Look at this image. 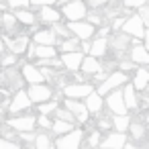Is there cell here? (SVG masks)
<instances>
[{"mask_svg": "<svg viewBox=\"0 0 149 149\" xmlns=\"http://www.w3.org/2000/svg\"><path fill=\"white\" fill-rule=\"evenodd\" d=\"M98 137H100V135H98V133H96V131H94V133H92V137H90V145H92V147H94V145H98V143H100V139H98Z\"/></svg>", "mask_w": 149, "mask_h": 149, "instance_id": "bcb514c9", "label": "cell"}, {"mask_svg": "<svg viewBox=\"0 0 149 149\" xmlns=\"http://www.w3.org/2000/svg\"><path fill=\"white\" fill-rule=\"evenodd\" d=\"M137 90H147V86H149V72L145 70V68H141V70H137V76H135V84H133Z\"/></svg>", "mask_w": 149, "mask_h": 149, "instance_id": "7402d4cb", "label": "cell"}, {"mask_svg": "<svg viewBox=\"0 0 149 149\" xmlns=\"http://www.w3.org/2000/svg\"><path fill=\"white\" fill-rule=\"evenodd\" d=\"M57 53H55V47L53 45H37V57L39 59H53Z\"/></svg>", "mask_w": 149, "mask_h": 149, "instance_id": "d4e9b609", "label": "cell"}, {"mask_svg": "<svg viewBox=\"0 0 149 149\" xmlns=\"http://www.w3.org/2000/svg\"><path fill=\"white\" fill-rule=\"evenodd\" d=\"M106 47H108V39L102 35V37H96L94 41H92V49H90V55H94L96 59L98 57H104V53H106Z\"/></svg>", "mask_w": 149, "mask_h": 149, "instance_id": "e0dca14e", "label": "cell"}, {"mask_svg": "<svg viewBox=\"0 0 149 149\" xmlns=\"http://www.w3.org/2000/svg\"><path fill=\"white\" fill-rule=\"evenodd\" d=\"M61 63H63L70 72H76V70H80V65L84 63V55H82L80 51L63 53V55H61Z\"/></svg>", "mask_w": 149, "mask_h": 149, "instance_id": "8fae6325", "label": "cell"}, {"mask_svg": "<svg viewBox=\"0 0 149 149\" xmlns=\"http://www.w3.org/2000/svg\"><path fill=\"white\" fill-rule=\"evenodd\" d=\"M125 145H127V137H125V133H120V131L110 133V135L104 139V143H102L104 149H123Z\"/></svg>", "mask_w": 149, "mask_h": 149, "instance_id": "4fadbf2b", "label": "cell"}, {"mask_svg": "<svg viewBox=\"0 0 149 149\" xmlns=\"http://www.w3.org/2000/svg\"><path fill=\"white\" fill-rule=\"evenodd\" d=\"M57 0H31V4H35V6H51V4H55Z\"/></svg>", "mask_w": 149, "mask_h": 149, "instance_id": "60d3db41", "label": "cell"}, {"mask_svg": "<svg viewBox=\"0 0 149 149\" xmlns=\"http://www.w3.org/2000/svg\"><path fill=\"white\" fill-rule=\"evenodd\" d=\"M129 131H131L133 139H143V135H145V127H143L141 123H131Z\"/></svg>", "mask_w": 149, "mask_h": 149, "instance_id": "1f68e13d", "label": "cell"}, {"mask_svg": "<svg viewBox=\"0 0 149 149\" xmlns=\"http://www.w3.org/2000/svg\"><path fill=\"white\" fill-rule=\"evenodd\" d=\"M59 49L63 53H70V51H78V37L76 39H68V41H61Z\"/></svg>", "mask_w": 149, "mask_h": 149, "instance_id": "4dcf8cb0", "label": "cell"}, {"mask_svg": "<svg viewBox=\"0 0 149 149\" xmlns=\"http://www.w3.org/2000/svg\"><path fill=\"white\" fill-rule=\"evenodd\" d=\"M59 19H61V13H57L55 8H51V6H43V8H41V21L55 25Z\"/></svg>", "mask_w": 149, "mask_h": 149, "instance_id": "603a6c76", "label": "cell"}, {"mask_svg": "<svg viewBox=\"0 0 149 149\" xmlns=\"http://www.w3.org/2000/svg\"><path fill=\"white\" fill-rule=\"evenodd\" d=\"M82 72H84V74H88V76H96L98 72H102V68H100L98 59H96L94 55H90V57H84V63H82Z\"/></svg>", "mask_w": 149, "mask_h": 149, "instance_id": "d6986e66", "label": "cell"}, {"mask_svg": "<svg viewBox=\"0 0 149 149\" xmlns=\"http://www.w3.org/2000/svg\"><path fill=\"white\" fill-rule=\"evenodd\" d=\"M129 35L123 31V33H118V35H114L112 39H110V45H112V49H116V51H123L125 47H129Z\"/></svg>", "mask_w": 149, "mask_h": 149, "instance_id": "cb8c5ba5", "label": "cell"}, {"mask_svg": "<svg viewBox=\"0 0 149 149\" xmlns=\"http://www.w3.org/2000/svg\"><path fill=\"white\" fill-rule=\"evenodd\" d=\"M31 96H29V92H23V90H19L17 92V96L13 98V102H10V106H8V110L10 112H19V110H25V108H29L31 106Z\"/></svg>", "mask_w": 149, "mask_h": 149, "instance_id": "7c38bea8", "label": "cell"}, {"mask_svg": "<svg viewBox=\"0 0 149 149\" xmlns=\"http://www.w3.org/2000/svg\"><path fill=\"white\" fill-rule=\"evenodd\" d=\"M110 123H108V118H102V123H100V127H108Z\"/></svg>", "mask_w": 149, "mask_h": 149, "instance_id": "816d5d0a", "label": "cell"}, {"mask_svg": "<svg viewBox=\"0 0 149 149\" xmlns=\"http://www.w3.org/2000/svg\"><path fill=\"white\" fill-rule=\"evenodd\" d=\"M35 43L37 45H53L57 43V33L55 31H39L35 35Z\"/></svg>", "mask_w": 149, "mask_h": 149, "instance_id": "ac0fdd59", "label": "cell"}, {"mask_svg": "<svg viewBox=\"0 0 149 149\" xmlns=\"http://www.w3.org/2000/svg\"><path fill=\"white\" fill-rule=\"evenodd\" d=\"M37 123L43 127V129H53V123H51V118H49V114H39V118H37Z\"/></svg>", "mask_w": 149, "mask_h": 149, "instance_id": "e575fe53", "label": "cell"}, {"mask_svg": "<svg viewBox=\"0 0 149 149\" xmlns=\"http://www.w3.org/2000/svg\"><path fill=\"white\" fill-rule=\"evenodd\" d=\"M127 8H141L145 4V0H123Z\"/></svg>", "mask_w": 149, "mask_h": 149, "instance_id": "8d00e7d4", "label": "cell"}, {"mask_svg": "<svg viewBox=\"0 0 149 149\" xmlns=\"http://www.w3.org/2000/svg\"><path fill=\"white\" fill-rule=\"evenodd\" d=\"M17 15H4L2 17V23H4V27H6V31H13L15 29V25H17Z\"/></svg>", "mask_w": 149, "mask_h": 149, "instance_id": "836d02e7", "label": "cell"}, {"mask_svg": "<svg viewBox=\"0 0 149 149\" xmlns=\"http://www.w3.org/2000/svg\"><path fill=\"white\" fill-rule=\"evenodd\" d=\"M0 2H2V0H0Z\"/></svg>", "mask_w": 149, "mask_h": 149, "instance_id": "9f6ffc18", "label": "cell"}, {"mask_svg": "<svg viewBox=\"0 0 149 149\" xmlns=\"http://www.w3.org/2000/svg\"><path fill=\"white\" fill-rule=\"evenodd\" d=\"M2 63H4V65H13V63H17V55L13 53V55H8V57H4Z\"/></svg>", "mask_w": 149, "mask_h": 149, "instance_id": "ee69618b", "label": "cell"}, {"mask_svg": "<svg viewBox=\"0 0 149 149\" xmlns=\"http://www.w3.org/2000/svg\"><path fill=\"white\" fill-rule=\"evenodd\" d=\"M35 123H37V118H33V116H15V118L8 120V127L15 129V131L25 133V131H33Z\"/></svg>", "mask_w": 149, "mask_h": 149, "instance_id": "30bf717a", "label": "cell"}, {"mask_svg": "<svg viewBox=\"0 0 149 149\" xmlns=\"http://www.w3.org/2000/svg\"><path fill=\"white\" fill-rule=\"evenodd\" d=\"M6 45H8V49H10L15 55H21L23 51H27V49H29V45H31V43H29V37H27V35H21V37H17L15 41H10V39H8V41H6Z\"/></svg>", "mask_w": 149, "mask_h": 149, "instance_id": "5bb4252c", "label": "cell"}, {"mask_svg": "<svg viewBox=\"0 0 149 149\" xmlns=\"http://www.w3.org/2000/svg\"><path fill=\"white\" fill-rule=\"evenodd\" d=\"M145 47H147V49H149V31H147V33H145Z\"/></svg>", "mask_w": 149, "mask_h": 149, "instance_id": "f907efd6", "label": "cell"}, {"mask_svg": "<svg viewBox=\"0 0 149 149\" xmlns=\"http://www.w3.org/2000/svg\"><path fill=\"white\" fill-rule=\"evenodd\" d=\"M82 137H84V133H82V131H70V133H65V135H59V137H57L55 147H57V149H80Z\"/></svg>", "mask_w": 149, "mask_h": 149, "instance_id": "7a4b0ae2", "label": "cell"}, {"mask_svg": "<svg viewBox=\"0 0 149 149\" xmlns=\"http://www.w3.org/2000/svg\"><path fill=\"white\" fill-rule=\"evenodd\" d=\"M15 15H17V19H19L23 25H33V23H35V17H33V13H29V10H17Z\"/></svg>", "mask_w": 149, "mask_h": 149, "instance_id": "f546056e", "label": "cell"}, {"mask_svg": "<svg viewBox=\"0 0 149 149\" xmlns=\"http://www.w3.org/2000/svg\"><path fill=\"white\" fill-rule=\"evenodd\" d=\"M106 104H108V108H110V112H112V114H127V110H129V106H127V102H125L123 92H110V94H108Z\"/></svg>", "mask_w": 149, "mask_h": 149, "instance_id": "8992f818", "label": "cell"}, {"mask_svg": "<svg viewBox=\"0 0 149 149\" xmlns=\"http://www.w3.org/2000/svg\"><path fill=\"white\" fill-rule=\"evenodd\" d=\"M123 149H137V147H135V145H129V143H127V145H125Z\"/></svg>", "mask_w": 149, "mask_h": 149, "instance_id": "f5cc1de1", "label": "cell"}, {"mask_svg": "<svg viewBox=\"0 0 149 149\" xmlns=\"http://www.w3.org/2000/svg\"><path fill=\"white\" fill-rule=\"evenodd\" d=\"M21 137H23V141H33V139H37V135H33V131H25Z\"/></svg>", "mask_w": 149, "mask_h": 149, "instance_id": "f6af8a7d", "label": "cell"}, {"mask_svg": "<svg viewBox=\"0 0 149 149\" xmlns=\"http://www.w3.org/2000/svg\"><path fill=\"white\" fill-rule=\"evenodd\" d=\"M29 96H31L33 102H47L51 98V88L45 86V84H31Z\"/></svg>", "mask_w": 149, "mask_h": 149, "instance_id": "9c48e42d", "label": "cell"}, {"mask_svg": "<svg viewBox=\"0 0 149 149\" xmlns=\"http://www.w3.org/2000/svg\"><path fill=\"white\" fill-rule=\"evenodd\" d=\"M63 92L68 98H88L94 90L90 84H70V86H63Z\"/></svg>", "mask_w": 149, "mask_h": 149, "instance_id": "52a82bcc", "label": "cell"}, {"mask_svg": "<svg viewBox=\"0 0 149 149\" xmlns=\"http://www.w3.org/2000/svg\"><path fill=\"white\" fill-rule=\"evenodd\" d=\"M59 106H57V102H47V104H41V112L43 114H49V112H53V110H57Z\"/></svg>", "mask_w": 149, "mask_h": 149, "instance_id": "d590c367", "label": "cell"}, {"mask_svg": "<svg viewBox=\"0 0 149 149\" xmlns=\"http://www.w3.org/2000/svg\"><path fill=\"white\" fill-rule=\"evenodd\" d=\"M4 80H8V84L13 86V90H15V88H17V90L23 88V82H27L25 76H23V72L17 74L15 70H6V72H4Z\"/></svg>", "mask_w": 149, "mask_h": 149, "instance_id": "ffe728a7", "label": "cell"}, {"mask_svg": "<svg viewBox=\"0 0 149 149\" xmlns=\"http://www.w3.org/2000/svg\"><path fill=\"white\" fill-rule=\"evenodd\" d=\"M133 65H135V61H133V59H129V61H123V63H120V68H123V70H131Z\"/></svg>", "mask_w": 149, "mask_h": 149, "instance_id": "c3c4849f", "label": "cell"}, {"mask_svg": "<svg viewBox=\"0 0 149 149\" xmlns=\"http://www.w3.org/2000/svg\"><path fill=\"white\" fill-rule=\"evenodd\" d=\"M147 92H149V86H147Z\"/></svg>", "mask_w": 149, "mask_h": 149, "instance_id": "11a10c76", "label": "cell"}, {"mask_svg": "<svg viewBox=\"0 0 149 149\" xmlns=\"http://www.w3.org/2000/svg\"><path fill=\"white\" fill-rule=\"evenodd\" d=\"M53 131H55L57 135H65V133H70V131H72V123L57 118V120L53 123Z\"/></svg>", "mask_w": 149, "mask_h": 149, "instance_id": "83f0119b", "label": "cell"}, {"mask_svg": "<svg viewBox=\"0 0 149 149\" xmlns=\"http://www.w3.org/2000/svg\"><path fill=\"white\" fill-rule=\"evenodd\" d=\"M63 104H65L74 114H76V118H78L80 123H86V120H88V112H90V110H88L86 102H84V104L80 102V98H68Z\"/></svg>", "mask_w": 149, "mask_h": 149, "instance_id": "ba28073f", "label": "cell"}, {"mask_svg": "<svg viewBox=\"0 0 149 149\" xmlns=\"http://www.w3.org/2000/svg\"><path fill=\"white\" fill-rule=\"evenodd\" d=\"M0 149H19V145L13 143V141H8V139H2V137H0Z\"/></svg>", "mask_w": 149, "mask_h": 149, "instance_id": "74e56055", "label": "cell"}, {"mask_svg": "<svg viewBox=\"0 0 149 149\" xmlns=\"http://www.w3.org/2000/svg\"><path fill=\"white\" fill-rule=\"evenodd\" d=\"M2 47H4V43H2V39H0V51H2Z\"/></svg>", "mask_w": 149, "mask_h": 149, "instance_id": "db71d44e", "label": "cell"}, {"mask_svg": "<svg viewBox=\"0 0 149 149\" xmlns=\"http://www.w3.org/2000/svg\"><path fill=\"white\" fill-rule=\"evenodd\" d=\"M112 125H114V127H116V131H120V133H125V131L131 127V123H129V116H127V114H114Z\"/></svg>", "mask_w": 149, "mask_h": 149, "instance_id": "4316f807", "label": "cell"}, {"mask_svg": "<svg viewBox=\"0 0 149 149\" xmlns=\"http://www.w3.org/2000/svg\"><path fill=\"white\" fill-rule=\"evenodd\" d=\"M123 96H125V102L129 108H135L137 106V94H135V86H127L123 90Z\"/></svg>", "mask_w": 149, "mask_h": 149, "instance_id": "484cf974", "label": "cell"}, {"mask_svg": "<svg viewBox=\"0 0 149 149\" xmlns=\"http://www.w3.org/2000/svg\"><path fill=\"white\" fill-rule=\"evenodd\" d=\"M88 2H90V6H94V8H96V6H102V4H106L108 0H88Z\"/></svg>", "mask_w": 149, "mask_h": 149, "instance_id": "7dc6e473", "label": "cell"}, {"mask_svg": "<svg viewBox=\"0 0 149 149\" xmlns=\"http://www.w3.org/2000/svg\"><path fill=\"white\" fill-rule=\"evenodd\" d=\"M61 13H63V17H65L68 21H82V19L88 15V13H86V4L82 2V0H72V2L63 4Z\"/></svg>", "mask_w": 149, "mask_h": 149, "instance_id": "6da1fadb", "label": "cell"}, {"mask_svg": "<svg viewBox=\"0 0 149 149\" xmlns=\"http://www.w3.org/2000/svg\"><path fill=\"white\" fill-rule=\"evenodd\" d=\"M102 94H98V92H92L88 98H86V106H88V110L90 112H100V108H102Z\"/></svg>", "mask_w": 149, "mask_h": 149, "instance_id": "44dd1931", "label": "cell"}, {"mask_svg": "<svg viewBox=\"0 0 149 149\" xmlns=\"http://www.w3.org/2000/svg\"><path fill=\"white\" fill-rule=\"evenodd\" d=\"M88 21H90V23H96V25H100V17H96V15H88Z\"/></svg>", "mask_w": 149, "mask_h": 149, "instance_id": "681fc988", "label": "cell"}, {"mask_svg": "<svg viewBox=\"0 0 149 149\" xmlns=\"http://www.w3.org/2000/svg\"><path fill=\"white\" fill-rule=\"evenodd\" d=\"M88 149H90V147H88Z\"/></svg>", "mask_w": 149, "mask_h": 149, "instance_id": "6f0895ef", "label": "cell"}, {"mask_svg": "<svg viewBox=\"0 0 149 149\" xmlns=\"http://www.w3.org/2000/svg\"><path fill=\"white\" fill-rule=\"evenodd\" d=\"M123 31L127 33V35H133V37H137V39H141V37H145V23H143V19L139 17V15H135V17H129L127 19V23H125V27H123Z\"/></svg>", "mask_w": 149, "mask_h": 149, "instance_id": "277c9868", "label": "cell"}, {"mask_svg": "<svg viewBox=\"0 0 149 149\" xmlns=\"http://www.w3.org/2000/svg\"><path fill=\"white\" fill-rule=\"evenodd\" d=\"M23 76H25V80H27L29 84H41V82L45 80L43 72L37 70L35 65H25V68H23Z\"/></svg>", "mask_w": 149, "mask_h": 149, "instance_id": "9a60e30c", "label": "cell"}, {"mask_svg": "<svg viewBox=\"0 0 149 149\" xmlns=\"http://www.w3.org/2000/svg\"><path fill=\"white\" fill-rule=\"evenodd\" d=\"M139 17L143 19V23H145V25H149V6H145V4H143V6L139 8Z\"/></svg>", "mask_w": 149, "mask_h": 149, "instance_id": "ab89813d", "label": "cell"}, {"mask_svg": "<svg viewBox=\"0 0 149 149\" xmlns=\"http://www.w3.org/2000/svg\"><path fill=\"white\" fill-rule=\"evenodd\" d=\"M13 8H25V6H29L31 4V0H10L8 2Z\"/></svg>", "mask_w": 149, "mask_h": 149, "instance_id": "f35d334b", "label": "cell"}, {"mask_svg": "<svg viewBox=\"0 0 149 149\" xmlns=\"http://www.w3.org/2000/svg\"><path fill=\"white\" fill-rule=\"evenodd\" d=\"M70 31L80 39V41H88L92 35H94V25L92 23H80V21H72L70 25Z\"/></svg>", "mask_w": 149, "mask_h": 149, "instance_id": "5b68a950", "label": "cell"}, {"mask_svg": "<svg viewBox=\"0 0 149 149\" xmlns=\"http://www.w3.org/2000/svg\"><path fill=\"white\" fill-rule=\"evenodd\" d=\"M125 23H127V19H116V21H112V29H123Z\"/></svg>", "mask_w": 149, "mask_h": 149, "instance_id": "7bdbcfd3", "label": "cell"}, {"mask_svg": "<svg viewBox=\"0 0 149 149\" xmlns=\"http://www.w3.org/2000/svg\"><path fill=\"white\" fill-rule=\"evenodd\" d=\"M55 112H57V118H61V120H68V123H76V120H78L76 114H74L68 106H65V108H57Z\"/></svg>", "mask_w": 149, "mask_h": 149, "instance_id": "f1b7e54d", "label": "cell"}, {"mask_svg": "<svg viewBox=\"0 0 149 149\" xmlns=\"http://www.w3.org/2000/svg\"><path fill=\"white\" fill-rule=\"evenodd\" d=\"M131 59L141 65H149V49L145 45H135L131 51Z\"/></svg>", "mask_w": 149, "mask_h": 149, "instance_id": "2e32d148", "label": "cell"}, {"mask_svg": "<svg viewBox=\"0 0 149 149\" xmlns=\"http://www.w3.org/2000/svg\"><path fill=\"white\" fill-rule=\"evenodd\" d=\"M35 149H51V141L47 135H37L35 139Z\"/></svg>", "mask_w": 149, "mask_h": 149, "instance_id": "d6a6232c", "label": "cell"}, {"mask_svg": "<svg viewBox=\"0 0 149 149\" xmlns=\"http://www.w3.org/2000/svg\"><path fill=\"white\" fill-rule=\"evenodd\" d=\"M55 33H57V35H63V37H70V33H72V31H70V27H68V29H63V27L55 25Z\"/></svg>", "mask_w": 149, "mask_h": 149, "instance_id": "b9f144b4", "label": "cell"}, {"mask_svg": "<svg viewBox=\"0 0 149 149\" xmlns=\"http://www.w3.org/2000/svg\"><path fill=\"white\" fill-rule=\"evenodd\" d=\"M127 82V76L123 74V72H112L104 82H100V86H98V94H110L114 88H118V86H123Z\"/></svg>", "mask_w": 149, "mask_h": 149, "instance_id": "3957f363", "label": "cell"}]
</instances>
